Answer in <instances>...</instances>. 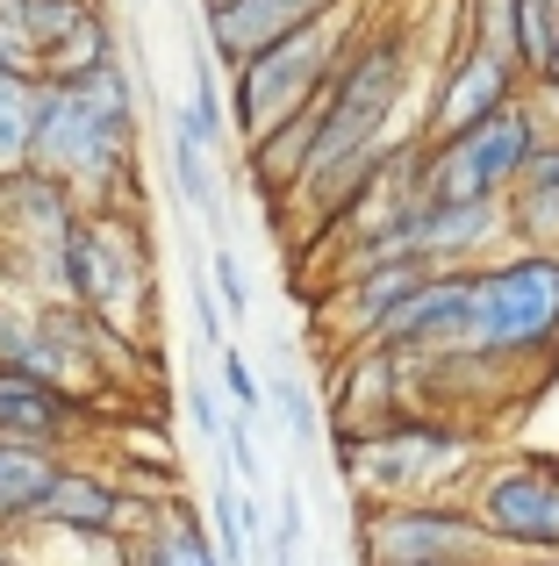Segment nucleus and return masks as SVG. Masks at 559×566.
<instances>
[{"mask_svg":"<svg viewBox=\"0 0 559 566\" xmlns=\"http://www.w3.org/2000/svg\"><path fill=\"white\" fill-rule=\"evenodd\" d=\"M466 352L495 359L524 387H546V374L559 366V251L509 244L488 265H474Z\"/></svg>","mask_w":559,"mask_h":566,"instance_id":"nucleus-1","label":"nucleus"},{"mask_svg":"<svg viewBox=\"0 0 559 566\" xmlns=\"http://www.w3.org/2000/svg\"><path fill=\"white\" fill-rule=\"evenodd\" d=\"M337 473L359 502H431V495H466L481 473V423L437 409H409L388 430L345 438L337 430Z\"/></svg>","mask_w":559,"mask_h":566,"instance_id":"nucleus-2","label":"nucleus"},{"mask_svg":"<svg viewBox=\"0 0 559 566\" xmlns=\"http://www.w3.org/2000/svg\"><path fill=\"white\" fill-rule=\"evenodd\" d=\"M366 22H373V8H366V0H345V8H330L323 22L266 43L259 57H244V65L230 72V129L244 137V151H252L259 137H273L287 115L316 108V101L330 94V80L345 72V57H351V43L366 36Z\"/></svg>","mask_w":559,"mask_h":566,"instance_id":"nucleus-3","label":"nucleus"},{"mask_svg":"<svg viewBox=\"0 0 559 566\" xmlns=\"http://www.w3.org/2000/svg\"><path fill=\"white\" fill-rule=\"evenodd\" d=\"M409 80H416V29L394 22V14H373L366 36L351 43L345 72H337L330 94H323V144H316L308 180L402 137L394 123H402V108H409Z\"/></svg>","mask_w":559,"mask_h":566,"instance_id":"nucleus-4","label":"nucleus"},{"mask_svg":"<svg viewBox=\"0 0 559 566\" xmlns=\"http://www.w3.org/2000/svg\"><path fill=\"white\" fill-rule=\"evenodd\" d=\"M43 129H36V172L65 180L86 208H123L129 172H137V123L101 115L80 86L43 80Z\"/></svg>","mask_w":559,"mask_h":566,"instance_id":"nucleus-5","label":"nucleus"},{"mask_svg":"<svg viewBox=\"0 0 559 566\" xmlns=\"http://www.w3.org/2000/svg\"><path fill=\"white\" fill-rule=\"evenodd\" d=\"M359 566H503L509 553L488 538L466 495H431V502H366L351 524Z\"/></svg>","mask_w":559,"mask_h":566,"instance_id":"nucleus-6","label":"nucleus"},{"mask_svg":"<svg viewBox=\"0 0 559 566\" xmlns=\"http://www.w3.org/2000/svg\"><path fill=\"white\" fill-rule=\"evenodd\" d=\"M65 302L129 345V323H144L151 308V259L137 222H123L115 208H86V222L65 237Z\"/></svg>","mask_w":559,"mask_h":566,"instance_id":"nucleus-7","label":"nucleus"},{"mask_svg":"<svg viewBox=\"0 0 559 566\" xmlns=\"http://www.w3.org/2000/svg\"><path fill=\"white\" fill-rule=\"evenodd\" d=\"M546 137H552L546 108H538V94H524L466 137L423 144V193H437V201H503Z\"/></svg>","mask_w":559,"mask_h":566,"instance_id":"nucleus-8","label":"nucleus"},{"mask_svg":"<svg viewBox=\"0 0 559 566\" xmlns=\"http://www.w3.org/2000/svg\"><path fill=\"white\" fill-rule=\"evenodd\" d=\"M466 510L509 559H559V452H495L466 481Z\"/></svg>","mask_w":559,"mask_h":566,"instance_id":"nucleus-9","label":"nucleus"},{"mask_svg":"<svg viewBox=\"0 0 559 566\" xmlns=\"http://www.w3.org/2000/svg\"><path fill=\"white\" fill-rule=\"evenodd\" d=\"M531 94V80H524L509 57L481 51V43H452L445 57H437V80H431V101H423V123L416 137L423 144H445V137H466V129H481L488 115H503L509 101Z\"/></svg>","mask_w":559,"mask_h":566,"instance_id":"nucleus-10","label":"nucleus"},{"mask_svg":"<svg viewBox=\"0 0 559 566\" xmlns=\"http://www.w3.org/2000/svg\"><path fill=\"white\" fill-rule=\"evenodd\" d=\"M416 409V374H409L402 352L388 345H351L337 352V380H330V430L366 438V430H388L394 416Z\"/></svg>","mask_w":559,"mask_h":566,"instance_id":"nucleus-11","label":"nucleus"},{"mask_svg":"<svg viewBox=\"0 0 559 566\" xmlns=\"http://www.w3.org/2000/svg\"><path fill=\"white\" fill-rule=\"evenodd\" d=\"M151 524H158L151 502H137L129 488H115L108 473L72 467L65 459L29 531H57V538H115V531H151Z\"/></svg>","mask_w":559,"mask_h":566,"instance_id":"nucleus-12","label":"nucleus"},{"mask_svg":"<svg viewBox=\"0 0 559 566\" xmlns=\"http://www.w3.org/2000/svg\"><path fill=\"white\" fill-rule=\"evenodd\" d=\"M466 316H474V265L431 273L402 308H394V323L373 337V345L402 352V359H445V352H466Z\"/></svg>","mask_w":559,"mask_h":566,"instance_id":"nucleus-13","label":"nucleus"},{"mask_svg":"<svg viewBox=\"0 0 559 566\" xmlns=\"http://www.w3.org/2000/svg\"><path fill=\"white\" fill-rule=\"evenodd\" d=\"M431 273L437 265H423V259H394V265H373V273L330 280V287H323V331L337 337V352L373 345V337L394 323V308H402Z\"/></svg>","mask_w":559,"mask_h":566,"instance_id":"nucleus-14","label":"nucleus"},{"mask_svg":"<svg viewBox=\"0 0 559 566\" xmlns=\"http://www.w3.org/2000/svg\"><path fill=\"white\" fill-rule=\"evenodd\" d=\"M80 222H86V201L65 180H51V172L29 166V172H8V180H0V237L14 244V259L57 251Z\"/></svg>","mask_w":559,"mask_h":566,"instance_id":"nucleus-15","label":"nucleus"},{"mask_svg":"<svg viewBox=\"0 0 559 566\" xmlns=\"http://www.w3.org/2000/svg\"><path fill=\"white\" fill-rule=\"evenodd\" d=\"M330 8H345V0H209V8H201V29H209L215 65L238 72L244 57H259L266 43L294 36V29H308V22H323Z\"/></svg>","mask_w":559,"mask_h":566,"instance_id":"nucleus-16","label":"nucleus"},{"mask_svg":"<svg viewBox=\"0 0 559 566\" xmlns=\"http://www.w3.org/2000/svg\"><path fill=\"white\" fill-rule=\"evenodd\" d=\"M0 430L72 452V444L86 438V401L65 395V387H51V380H29V374H8V366H0Z\"/></svg>","mask_w":559,"mask_h":566,"instance_id":"nucleus-17","label":"nucleus"},{"mask_svg":"<svg viewBox=\"0 0 559 566\" xmlns=\"http://www.w3.org/2000/svg\"><path fill=\"white\" fill-rule=\"evenodd\" d=\"M503 216H509V244L559 251V129L538 144V158L517 172V187L503 193Z\"/></svg>","mask_w":559,"mask_h":566,"instance_id":"nucleus-18","label":"nucleus"},{"mask_svg":"<svg viewBox=\"0 0 559 566\" xmlns=\"http://www.w3.org/2000/svg\"><path fill=\"white\" fill-rule=\"evenodd\" d=\"M57 467H65L57 444L8 438V430H0V531H29V524H36V510H43V495H51Z\"/></svg>","mask_w":559,"mask_h":566,"instance_id":"nucleus-19","label":"nucleus"},{"mask_svg":"<svg viewBox=\"0 0 559 566\" xmlns=\"http://www.w3.org/2000/svg\"><path fill=\"white\" fill-rule=\"evenodd\" d=\"M43 94L36 72H0V180L36 166V129H43Z\"/></svg>","mask_w":559,"mask_h":566,"instance_id":"nucleus-20","label":"nucleus"},{"mask_svg":"<svg viewBox=\"0 0 559 566\" xmlns=\"http://www.w3.org/2000/svg\"><path fill=\"white\" fill-rule=\"evenodd\" d=\"M129 566H223V553L201 538L194 516L166 510L151 531H137V545H129Z\"/></svg>","mask_w":559,"mask_h":566,"instance_id":"nucleus-21","label":"nucleus"},{"mask_svg":"<svg viewBox=\"0 0 559 566\" xmlns=\"http://www.w3.org/2000/svg\"><path fill=\"white\" fill-rule=\"evenodd\" d=\"M466 43H481V51L509 57V65L524 72V0H466V22H460ZM531 80V72H524Z\"/></svg>","mask_w":559,"mask_h":566,"instance_id":"nucleus-22","label":"nucleus"},{"mask_svg":"<svg viewBox=\"0 0 559 566\" xmlns=\"http://www.w3.org/2000/svg\"><path fill=\"white\" fill-rule=\"evenodd\" d=\"M108 57H123V51H115V22L94 8L65 43H57V51H43V80H86V72L108 65Z\"/></svg>","mask_w":559,"mask_h":566,"instance_id":"nucleus-23","label":"nucleus"},{"mask_svg":"<svg viewBox=\"0 0 559 566\" xmlns=\"http://www.w3.org/2000/svg\"><path fill=\"white\" fill-rule=\"evenodd\" d=\"M172 193H180L187 208H201V216L215 208V166H209V144L187 129V115H180V108H172Z\"/></svg>","mask_w":559,"mask_h":566,"instance_id":"nucleus-24","label":"nucleus"},{"mask_svg":"<svg viewBox=\"0 0 559 566\" xmlns=\"http://www.w3.org/2000/svg\"><path fill=\"white\" fill-rule=\"evenodd\" d=\"M8 8H14V22L29 29V43H36V51H57V43H65L72 29L101 8V0H8Z\"/></svg>","mask_w":559,"mask_h":566,"instance_id":"nucleus-25","label":"nucleus"},{"mask_svg":"<svg viewBox=\"0 0 559 566\" xmlns=\"http://www.w3.org/2000/svg\"><path fill=\"white\" fill-rule=\"evenodd\" d=\"M209 273H215V302H223V316H252V302H259V287H252V273L238 265V251H215L209 259Z\"/></svg>","mask_w":559,"mask_h":566,"instance_id":"nucleus-26","label":"nucleus"},{"mask_svg":"<svg viewBox=\"0 0 559 566\" xmlns=\"http://www.w3.org/2000/svg\"><path fill=\"white\" fill-rule=\"evenodd\" d=\"M266 395H273V409H280V423H287V438H294V444H308V438H316V401L302 395V380H294V374H280V380L266 387Z\"/></svg>","mask_w":559,"mask_h":566,"instance_id":"nucleus-27","label":"nucleus"},{"mask_svg":"<svg viewBox=\"0 0 559 566\" xmlns=\"http://www.w3.org/2000/svg\"><path fill=\"white\" fill-rule=\"evenodd\" d=\"M223 387H230V401H238V416L244 423H259V416H266V380L252 374V366H244V352H223Z\"/></svg>","mask_w":559,"mask_h":566,"instance_id":"nucleus-28","label":"nucleus"},{"mask_svg":"<svg viewBox=\"0 0 559 566\" xmlns=\"http://www.w3.org/2000/svg\"><path fill=\"white\" fill-rule=\"evenodd\" d=\"M0 72H36V80H43V51L29 43V29L14 22L8 0H0Z\"/></svg>","mask_w":559,"mask_h":566,"instance_id":"nucleus-29","label":"nucleus"},{"mask_svg":"<svg viewBox=\"0 0 559 566\" xmlns=\"http://www.w3.org/2000/svg\"><path fill=\"white\" fill-rule=\"evenodd\" d=\"M302 538H308V510H302V488H287L280 495V531H273V566H294Z\"/></svg>","mask_w":559,"mask_h":566,"instance_id":"nucleus-30","label":"nucleus"},{"mask_svg":"<svg viewBox=\"0 0 559 566\" xmlns=\"http://www.w3.org/2000/svg\"><path fill=\"white\" fill-rule=\"evenodd\" d=\"M230 467L244 473V488H259V473H266V459H259L252 423H244V416H230Z\"/></svg>","mask_w":559,"mask_h":566,"instance_id":"nucleus-31","label":"nucleus"},{"mask_svg":"<svg viewBox=\"0 0 559 566\" xmlns=\"http://www.w3.org/2000/svg\"><path fill=\"white\" fill-rule=\"evenodd\" d=\"M187 416L201 423V438H230V423H223V409H215L209 387H187Z\"/></svg>","mask_w":559,"mask_h":566,"instance_id":"nucleus-32","label":"nucleus"},{"mask_svg":"<svg viewBox=\"0 0 559 566\" xmlns=\"http://www.w3.org/2000/svg\"><path fill=\"white\" fill-rule=\"evenodd\" d=\"M531 94H538V108H546V123L559 129V72L552 80H531Z\"/></svg>","mask_w":559,"mask_h":566,"instance_id":"nucleus-33","label":"nucleus"},{"mask_svg":"<svg viewBox=\"0 0 559 566\" xmlns=\"http://www.w3.org/2000/svg\"><path fill=\"white\" fill-rule=\"evenodd\" d=\"M0 566H22V553L8 545V531H0Z\"/></svg>","mask_w":559,"mask_h":566,"instance_id":"nucleus-34","label":"nucleus"},{"mask_svg":"<svg viewBox=\"0 0 559 566\" xmlns=\"http://www.w3.org/2000/svg\"><path fill=\"white\" fill-rule=\"evenodd\" d=\"M552 72H559V51H552ZM552 72H546V80H552Z\"/></svg>","mask_w":559,"mask_h":566,"instance_id":"nucleus-35","label":"nucleus"},{"mask_svg":"<svg viewBox=\"0 0 559 566\" xmlns=\"http://www.w3.org/2000/svg\"><path fill=\"white\" fill-rule=\"evenodd\" d=\"M201 8H209V0H201Z\"/></svg>","mask_w":559,"mask_h":566,"instance_id":"nucleus-36","label":"nucleus"}]
</instances>
